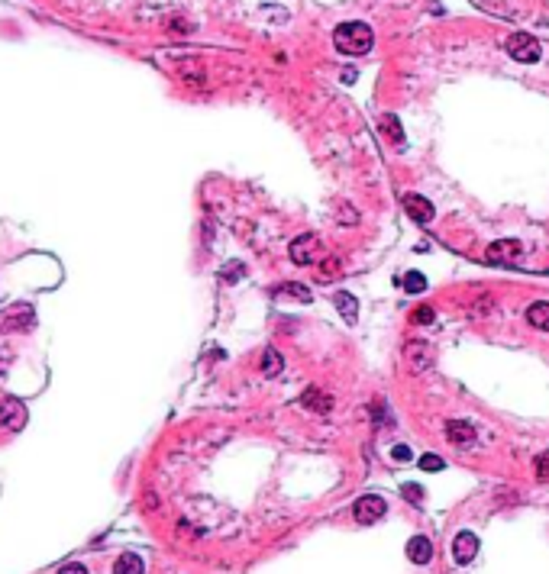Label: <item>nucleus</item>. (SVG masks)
<instances>
[{"instance_id": "obj_1", "label": "nucleus", "mask_w": 549, "mask_h": 574, "mask_svg": "<svg viewBox=\"0 0 549 574\" xmlns=\"http://www.w3.org/2000/svg\"><path fill=\"white\" fill-rule=\"evenodd\" d=\"M333 42L346 55H365L375 45V33H372V26H365V23H343L333 33Z\"/></svg>"}, {"instance_id": "obj_2", "label": "nucleus", "mask_w": 549, "mask_h": 574, "mask_svg": "<svg viewBox=\"0 0 549 574\" xmlns=\"http://www.w3.org/2000/svg\"><path fill=\"white\" fill-rule=\"evenodd\" d=\"M507 55H511L514 62L533 65V62H540L543 49H540V42L533 39V36H527V33H514L511 39H507Z\"/></svg>"}, {"instance_id": "obj_3", "label": "nucleus", "mask_w": 549, "mask_h": 574, "mask_svg": "<svg viewBox=\"0 0 549 574\" xmlns=\"http://www.w3.org/2000/svg\"><path fill=\"white\" fill-rule=\"evenodd\" d=\"M352 513L362 526H369V523H378L381 516L388 513V503H385V497H378V494H365V497L355 500Z\"/></svg>"}, {"instance_id": "obj_4", "label": "nucleus", "mask_w": 549, "mask_h": 574, "mask_svg": "<svg viewBox=\"0 0 549 574\" xmlns=\"http://www.w3.org/2000/svg\"><path fill=\"white\" fill-rule=\"evenodd\" d=\"M291 261L294 265H311V261H317L320 258V252H323V245H320V239L317 236H301V239H294L291 242Z\"/></svg>"}, {"instance_id": "obj_5", "label": "nucleus", "mask_w": 549, "mask_h": 574, "mask_svg": "<svg viewBox=\"0 0 549 574\" xmlns=\"http://www.w3.org/2000/svg\"><path fill=\"white\" fill-rule=\"evenodd\" d=\"M520 242L517 239H501V242H491L488 249H485V258H488L491 265H514L517 258H520Z\"/></svg>"}, {"instance_id": "obj_6", "label": "nucleus", "mask_w": 549, "mask_h": 574, "mask_svg": "<svg viewBox=\"0 0 549 574\" xmlns=\"http://www.w3.org/2000/svg\"><path fill=\"white\" fill-rule=\"evenodd\" d=\"M26 426V407L20 403V400L7 397V400H0V429H7V433H17V429H23Z\"/></svg>"}, {"instance_id": "obj_7", "label": "nucleus", "mask_w": 549, "mask_h": 574, "mask_svg": "<svg viewBox=\"0 0 549 574\" xmlns=\"http://www.w3.org/2000/svg\"><path fill=\"white\" fill-rule=\"evenodd\" d=\"M33 320L36 313L29 303H13V307H7L0 313V329H29Z\"/></svg>"}, {"instance_id": "obj_8", "label": "nucleus", "mask_w": 549, "mask_h": 574, "mask_svg": "<svg viewBox=\"0 0 549 574\" xmlns=\"http://www.w3.org/2000/svg\"><path fill=\"white\" fill-rule=\"evenodd\" d=\"M475 552H478V536L475 533H459L456 542H452V555H456L459 565H469L475 558Z\"/></svg>"}, {"instance_id": "obj_9", "label": "nucleus", "mask_w": 549, "mask_h": 574, "mask_svg": "<svg viewBox=\"0 0 549 574\" xmlns=\"http://www.w3.org/2000/svg\"><path fill=\"white\" fill-rule=\"evenodd\" d=\"M404 210L417 220V223H430V220L436 217V213H433V203L427 197H420V194H407V197H404Z\"/></svg>"}, {"instance_id": "obj_10", "label": "nucleus", "mask_w": 549, "mask_h": 574, "mask_svg": "<svg viewBox=\"0 0 549 574\" xmlns=\"http://www.w3.org/2000/svg\"><path fill=\"white\" fill-rule=\"evenodd\" d=\"M404 355H407V365L414 368V371H423V368H427V365H430V361H433L430 345H427V342H420V339H417V342H411V345H407V349H404Z\"/></svg>"}, {"instance_id": "obj_11", "label": "nucleus", "mask_w": 549, "mask_h": 574, "mask_svg": "<svg viewBox=\"0 0 549 574\" xmlns=\"http://www.w3.org/2000/svg\"><path fill=\"white\" fill-rule=\"evenodd\" d=\"M407 558L414 561V565H427L433 558V545L427 536H414V539L407 542Z\"/></svg>"}, {"instance_id": "obj_12", "label": "nucleus", "mask_w": 549, "mask_h": 574, "mask_svg": "<svg viewBox=\"0 0 549 574\" xmlns=\"http://www.w3.org/2000/svg\"><path fill=\"white\" fill-rule=\"evenodd\" d=\"M301 403H304L307 410H313V413H329V407H333L329 394H323L320 387H307V391L301 394Z\"/></svg>"}, {"instance_id": "obj_13", "label": "nucleus", "mask_w": 549, "mask_h": 574, "mask_svg": "<svg viewBox=\"0 0 549 574\" xmlns=\"http://www.w3.org/2000/svg\"><path fill=\"white\" fill-rule=\"evenodd\" d=\"M446 436H449V442H456V445H472L475 442V429L465 423V419H449Z\"/></svg>"}, {"instance_id": "obj_14", "label": "nucleus", "mask_w": 549, "mask_h": 574, "mask_svg": "<svg viewBox=\"0 0 549 574\" xmlns=\"http://www.w3.org/2000/svg\"><path fill=\"white\" fill-rule=\"evenodd\" d=\"M527 323H530L533 329H549V303L546 300H536V303L527 307Z\"/></svg>"}, {"instance_id": "obj_15", "label": "nucleus", "mask_w": 549, "mask_h": 574, "mask_svg": "<svg viewBox=\"0 0 549 574\" xmlns=\"http://www.w3.org/2000/svg\"><path fill=\"white\" fill-rule=\"evenodd\" d=\"M333 303H336V310L343 313V320H346V323H355V317H359V303H355L352 294L339 291L336 297H333Z\"/></svg>"}, {"instance_id": "obj_16", "label": "nucleus", "mask_w": 549, "mask_h": 574, "mask_svg": "<svg viewBox=\"0 0 549 574\" xmlns=\"http://www.w3.org/2000/svg\"><path fill=\"white\" fill-rule=\"evenodd\" d=\"M145 565L139 555H120L117 565H113V574H143Z\"/></svg>"}, {"instance_id": "obj_17", "label": "nucleus", "mask_w": 549, "mask_h": 574, "mask_svg": "<svg viewBox=\"0 0 549 574\" xmlns=\"http://www.w3.org/2000/svg\"><path fill=\"white\" fill-rule=\"evenodd\" d=\"M317 278H320V281H333V278H339V258H333V255L320 258V261H317Z\"/></svg>"}, {"instance_id": "obj_18", "label": "nucleus", "mask_w": 549, "mask_h": 574, "mask_svg": "<svg viewBox=\"0 0 549 574\" xmlns=\"http://www.w3.org/2000/svg\"><path fill=\"white\" fill-rule=\"evenodd\" d=\"M275 294H278V297H294V300H301V303H311L313 300V294L307 291V287H301V284H281Z\"/></svg>"}, {"instance_id": "obj_19", "label": "nucleus", "mask_w": 549, "mask_h": 574, "mask_svg": "<svg viewBox=\"0 0 549 574\" xmlns=\"http://www.w3.org/2000/svg\"><path fill=\"white\" fill-rule=\"evenodd\" d=\"M381 133L388 136L391 142H404V133H401V123H397V117H391V113H385V117H381Z\"/></svg>"}, {"instance_id": "obj_20", "label": "nucleus", "mask_w": 549, "mask_h": 574, "mask_svg": "<svg viewBox=\"0 0 549 574\" xmlns=\"http://www.w3.org/2000/svg\"><path fill=\"white\" fill-rule=\"evenodd\" d=\"M401 284H404V291H407V294H420V291H427V278L417 275V271H407V275L401 278Z\"/></svg>"}, {"instance_id": "obj_21", "label": "nucleus", "mask_w": 549, "mask_h": 574, "mask_svg": "<svg viewBox=\"0 0 549 574\" xmlns=\"http://www.w3.org/2000/svg\"><path fill=\"white\" fill-rule=\"evenodd\" d=\"M262 371H265L269 378L281 371V355H278L275 349H265V365H262Z\"/></svg>"}, {"instance_id": "obj_22", "label": "nucleus", "mask_w": 549, "mask_h": 574, "mask_svg": "<svg viewBox=\"0 0 549 574\" xmlns=\"http://www.w3.org/2000/svg\"><path fill=\"white\" fill-rule=\"evenodd\" d=\"M533 468H536V478H540V481H549V452H543V455H536V461H533Z\"/></svg>"}, {"instance_id": "obj_23", "label": "nucleus", "mask_w": 549, "mask_h": 574, "mask_svg": "<svg viewBox=\"0 0 549 574\" xmlns=\"http://www.w3.org/2000/svg\"><path fill=\"white\" fill-rule=\"evenodd\" d=\"M420 468H423V471H443V468H446V461H443L439 455H423L420 458Z\"/></svg>"}, {"instance_id": "obj_24", "label": "nucleus", "mask_w": 549, "mask_h": 574, "mask_svg": "<svg viewBox=\"0 0 549 574\" xmlns=\"http://www.w3.org/2000/svg\"><path fill=\"white\" fill-rule=\"evenodd\" d=\"M401 494H404V500H411V503H420V500H423V487H420V484H404V487H401Z\"/></svg>"}, {"instance_id": "obj_25", "label": "nucleus", "mask_w": 549, "mask_h": 574, "mask_svg": "<svg viewBox=\"0 0 549 574\" xmlns=\"http://www.w3.org/2000/svg\"><path fill=\"white\" fill-rule=\"evenodd\" d=\"M414 323H433V307H420V310H417Z\"/></svg>"}, {"instance_id": "obj_26", "label": "nucleus", "mask_w": 549, "mask_h": 574, "mask_svg": "<svg viewBox=\"0 0 549 574\" xmlns=\"http://www.w3.org/2000/svg\"><path fill=\"white\" fill-rule=\"evenodd\" d=\"M59 574H87V568H85V565H78V561H71V565H62V568H59Z\"/></svg>"}, {"instance_id": "obj_27", "label": "nucleus", "mask_w": 549, "mask_h": 574, "mask_svg": "<svg viewBox=\"0 0 549 574\" xmlns=\"http://www.w3.org/2000/svg\"><path fill=\"white\" fill-rule=\"evenodd\" d=\"M391 455H394L397 461H411V449H407V445H394V452H391Z\"/></svg>"}, {"instance_id": "obj_28", "label": "nucleus", "mask_w": 549, "mask_h": 574, "mask_svg": "<svg viewBox=\"0 0 549 574\" xmlns=\"http://www.w3.org/2000/svg\"><path fill=\"white\" fill-rule=\"evenodd\" d=\"M343 220H346V223H355V213H352V207H343Z\"/></svg>"}, {"instance_id": "obj_29", "label": "nucleus", "mask_w": 549, "mask_h": 574, "mask_svg": "<svg viewBox=\"0 0 549 574\" xmlns=\"http://www.w3.org/2000/svg\"><path fill=\"white\" fill-rule=\"evenodd\" d=\"M0 358H3V355H0Z\"/></svg>"}]
</instances>
